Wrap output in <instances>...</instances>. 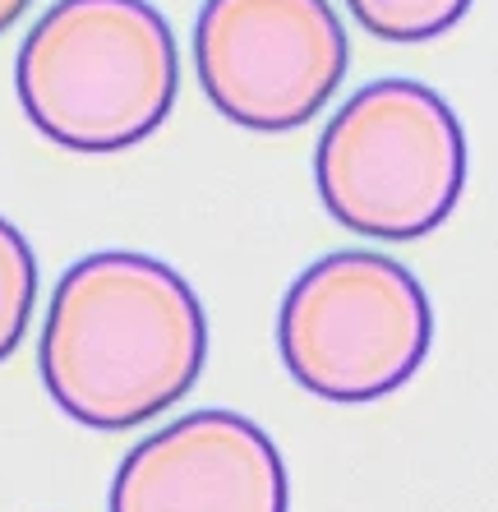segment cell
Returning <instances> with one entry per match:
<instances>
[{
    "label": "cell",
    "mask_w": 498,
    "mask_h": 512,
    "mask_svg": "<svg viewBox=\"0 0 498 512\" xmlns=\"http://www.w3.org/2000/svg\"><path fill=\"white\" fill-rule=\"evenodd\" d=\"M203 360L208 319L194 286L134 250H102L65 268L37 337L51 402L102 434L139 429L185 402Z\"/></svg>",
    "instance_id": "obj_1"
},
{
    "label": "cell",
    "mask_w": 498,
    "mask_h": 512,
    "mask_svg": "<svg viewBox=\"0 0 498 512\" xmlns=\"http://www.w3.org/2000/svg\"><path fill=\"white\" fill-rule=\"evenodd\" d=\"M14 88L56 148L125 153L176 107V37L148 0H56L19 47Z\"/></svg>",
    "instance_id": "obj_2"
},
{
    "label": "cell",
    "mask_w": 498,
    "mask_h": 512,
    "mask_svg": "<svg viewBox=\"0 0 498 512\" xmlns=\"http://www.w3.org/2000/svg\"><path fill=\"white\" fill-rule=\"evenodd\" d=\"M319 199L346 231L420 240L443 227L466 185L457 111L415 79H379L332 111L314 148Z\"/></svg>",
    "instance_id": "obj_3"
},
{
    "label": "cell",
    "mask_w": 498,
    "mask_h": 512,
    "mask_svg": "<svg viewBox=\"0 0 498 512\" xmlns=\"http://www.w3.org/2000/svg\"><path fill=\"white\" fill-rule=\"evenodd\" d=\"M434 310L406 263L374 250L323 254L291 282L277 314L286 374L337 406H365L420 374Z\"/></svg>",
    "instance_id": "obj_4"
},
{
    "label": "cell",
    "mask_w": 498,
    "mask_h": 512,
    "mask_svg": "<svg viewBox=\"0 0 498 512\" xmlns=\"http://www.w3.org/2000/svg\"><path fill=\"white\" fill-rule=\"evenodd\" d=\"M351 42L328 0H203L194 70L217 111L259 134L300 130L332 102Z\"/></svg>",
    "instance_id": "obj_5"
},
{
    "label": "cell",
    "mask_w": 498,
    "mask_h": 512,
    "mask_svg": "<svg viewBox=\"0 0 498 512\" xmlns=\"http://www.w3.org/2000/svg\"><path fill=\"white\" fill-rule=\"evenodd\" d=\"M111 512H286L291 485L268 429L240 411H190L116 466Z\"/></svg>",
    "instance_id": "obj_6"
},
{
    "label": "cell",
    "mask_w": 498,
    "mask_h": 512,
    "mask_svg": "<svg viewBox=\"0 0 498 512\" xmlns=\"http://www.w3.org/2000/svg\"><path fill=\"white\" fill-rule=\"evenodd\" d=\"M37 305V254L28 236L0 217V365L19 351Z\"/></svg>",
    "instance_id": "obj_7"
},
{
    "label": "cell",
    "mask_w": 498,
    "mask_h": 512,
    "mask_svg": "<svg viewBox=\"0 0 498 512\" xmlns=\"http://www.w3.org/2000/svg\"><path fill=\"white\" fill-rule=\"evenodd\" d=\"M360 28L383 42H429L443 37L466 10L471 0H346Z\"/></svg>",
    "instance_id": "obj_8"
},
{
    "label": "cell",
    "mask_w": 498,
    "mask_h": 512,
    "mask_svg": "<svg viewBox=\"0 0 498 512\" xmlns=\"http://www.w3.org/2000/svg\"><path fill=\"white\" fill-rule=\"evenodd\" d=\"M28 5H33V0H0V33H10V28L28 14Z\"/></svg>",
    "instance_id": "obj_9"
}]
</instances>
